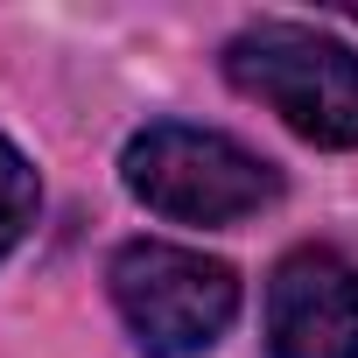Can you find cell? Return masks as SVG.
Returning <instances> with one entry per match:
<instances>
[{
    "label": "cell",
    "instance_id": "6da1fadb",
    "mask_svg": "<svg viewBox=\"0 0 358 358\" xmlns=\"http://www.w3.org/2000/svg\"><path fill=\"white\" fill-rule=\"evenodd\" d=\"M120 176L148 211L176 225H239L281 197V169L267 155H253L246 141L218 127H190V120L141 127L120 155Z\"/></svg>",
    "mask_w": 358,
    "mask_h": 358
},
{
    "label": "cell",
    "instance_id": "7a4b0ae2",
    "mask_svg": "<svg viewBox=\"0 0 358 358\" xmlns=\"http://www.w3.org/2000/svg\"><path fill=\"white\" fill-rule=\"evenodd\" d=\"M225 78L309 148H358V57L344 43L302 22H253L225 43Z\"/></svg>",
    "mask_w": 358,
    "mask_h": 358
},
{
    "label": "cell",
    "instance_id": "3957f363",
    "mask_svg": "<svg viewBox=\"0 0 358 358\" xmlns=\"http://www.w3.org/2000/svg\"><path fill=\"white\" fill-rule=\"evenodd\" d=\"M113 309L155 358H197L211 351L232 316H239V274L197 246H169V239H127L106 267Z\"/></svg>",
    "mask_w": 358,
    "mask_h": 358
},
{
    "label": "cell",
    "instance_id": "277c9868",
    "mask_svg": "<svg viewBox=\"0 0 358 358\" xmlns=\"http://www.w3.org/2000/svg\"><path fill=\"white\" fill-rule=\"evenodd\" d=\"M267 358H358V267L337 246H295L267 274Z\"/></svg>",
    "mask_w": 358,
    "mask_h": 358
},
{
    "label": "cell",
    "instance_id": "5b68a950",
    "mask_svg": "<svg viewBox=\"0 0 358 358\" xmlns=\"http://www.w3.org/2000/svg\"><path fill=\"white\" fill-rule=\"evenodd\" d=\"M29 225H36V169L15 141H0V260L22 246Z\"/></svg>",
    "mask_w": 358,
    "mask_h": 358
}]
</instances>
